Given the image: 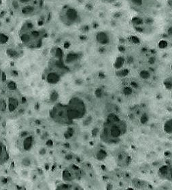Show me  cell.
<instances>
[{
	"mask_svg": "<svg viewBox=\"0 0 172 190\" xmlns=\"http://www.w3.org/2000/svg\"><path fill=\"white\" fill-rule=\"evenodd\" d=\"M6 42V37L4 35H0V44H4Z\"/></svg>",
	"mask_w": 172,
	"mask_h": 190,
	"instance_id": "16",
	"label": "cell"
},
{
	"mask_svg": "<svg viewBox=\"0 0 172 190\" xmlns=\"http://www.w3.org/2000/svg\"><path fill=\"white\" fill-rule=\"evenodd\" d=\"M51 116L56 122L61 124H70L72 122L69 116L66 105L59 104L54 106L51 111Z\"/></svg>",
	"mask_w": 172,
	"mask_h": 190,
	"instance_id": "5",
	"label": "cell"
},
{
	"mask_svg": "<svg viewBox=\"0 0 172 190\" xmlns=\"http://www.w3.org/2000/svg\"><path fill=\"white\" fill-rule=\"evenodd\" d=\"M49 81L50 82H52V83H54L58 81V79H57V76L54 74H50L49 75Z\"/></svg>",
	"mask_w": 172,
	"mask_h": 190,
	"instance_id": "14",
	"label": "cell"
},
{
	"mask_svg": "<svg viewBox=\"0 0 172 190\" xmlns=\"http://www.w3.org/2000/svg\"><path fill=\"white\" fill-rule=\"evenodd\" d=\"M160 173L163 177L164 178L167 177V178H169V176L171 177V170L170 168H169L168 167H163L161 169H160Z\"/></svg>",
	"mask_w": 172,
	"mask_h": 190,
	"instance_id": "11",
	"label": "cell"
},
{
	"mask_svg": "<svg viewBox=\"0 0 172 190\" xmlns=\"http://www.w3.org/2000/svg\"><path fill=\"white\" fill-rule=\"evenodd\" d=\"M42 33L38 29L28 23L21 29L20 38L21 42L27 47H38L42 43Z\"/></svg>",
	"mask_w": 172,
	"mask_h": 190,
	"instance_id": "2",
	"label": "cell"
},
{
	"mask_svg": "<svg viewBox=\"0 0 172 190\" xmlns=\"http://www.w3.org/2000/svg\"><path fill=\"white\" fill-rule=\"evenodd\" d=\"M106 1H109V0H106Z\"/></svg>",
	"mask_w": 172,
	"mask_h": 190,
	"instance_id": "18",
	"label": "cell"
},
{
	"mask_svg": "<svg viewBox=\"0 0 172 190\" xmlns=\"http://www.w3.org/2000/svg\"><path fill=\"white\" fill-rule=\"evenodd\" d=\"M7 104H8V111L13 113L17 111L20 105V98L17 94V90H9L6 93Z\"/></svg>",
	"mask_w": 172,
	"mask_h": 190,
	"instance_id": "6",
	"label": "cell"
},
{
	"mask_svg": "<svg viewBox=\"0 0 172 190\" xmlns=\"http://www.w3.org/2000/svg\"><path fill=\"white\" fill-rule=\"evenodd\" d=\"M125 126L126 125L120 120L113 119L109 121L103 130L104 136L102 138H104L105 142L108 143L114 142V140L117 139L125 133Z\"/></svg>",
	"mask_w": 172,
	"mask_h": 190,
	"instance_id": "3",
	"label": "cell"
},
{
	"mask_svg": "<svg viewBox=\"0 0 172 190\" xmlns=\"http://www.w3.org/2000/svg\"><path fill=\"white\" fill-rule=\"evenodd\" d=\"M8 111L6 93L0 94V114H5Z\"/></svg>",
	"mask_w": 172,
	"mask_h": 190,
	"instance_id": "7",
	"label": "cell"
},
{
	"mask_svg": "<svg viewBox=\"0 0 172 190\" xmlns=\"http://www.w3.org/2000/svg\"><path fill=\"white\" fill-rule=\"evenodd\" d=\"M66 106H67L69 116L72 121L83 117L85 115L86 112V105L84 102L78 98H72Z\"/></svg>",
	"mask_w": 172,
	"mask_h": 190,
	"instance_id": "4",
	"label": "cell"
},
{
	"mask_svg": "<svg viewBox=\"0 0 172 190\" xmlns=\"http://www.w3.org/2000/svg\"><path fill=\"white\" fill-rule=\"evenodd\" d=\"M32 143H33V140L31 136L28 137V138L25 139L23 141V148L25 150H29V149H31L32 146Z\"/></svg>",
	"mask_w": 172,
	"mask_h": 190,
	"instance_id": "12",
	"label": "cell"
},
{
	"mask_svg": "<svg viewBox=\"0 0 172 190\" xmlns=\"http://www.w3.org/2000/svg\"><path fill=\"white\" fill-rule=\"evenodd\" d=\"M0 115H1V114H0ZM0 120H1V116H0Z\"/></svg>",
	"mask_w": 172,
	"mask_h": 190,
	"instance_id": "17",
	"label": "cell"
},
{
	"mask_svg": "<svg viewBox=\"0 0 172 190\" xmlns=\"http://www.w3.org/2000/svg\"><path fill=\"white\" fill-rule=\"evenodd\" d=\"M165 130L167 133H171V120H168L165 124Z\"/></svg>",
	"mask_w": 172,
	"mask_h": 190,
	"instance_id": "13",
	"label": "cell"
},
{
	"mask_svg": "<svg viewBox=\"0 0 172 190\" xmlns=\"http://www.w3.org/2000/svg\"><path fill=\"white\" fill-rule=\"evenodd\" d=\"M43 0H6V6L12 15L30 18L38 15L43 8Z\"/></svg>",
	"mask_w": 172,
	"mask_h": 190,
	"instance_id": "1",
	"label": "cell"
},
{
	"mask_svg": "<svg viewBox=\"0 0 172 190\" xmlns=\"http://www.w3.org/2000/svg\"><path fill=\"white\" fill-rule=\"evenodd\" d=\"M8 159V154L6 146L0 143V165L4 164Z\"/></svg>",
	"mask_w": 172,
	"mask_h": 190,
	"instance_id": "8",
	"label": "cell"
},
{
	"mask_svg": "<svg viewBox=\"0 0 172 190\" xmlns=\"http://www.w3.org/2000/svg\"><path fill=\"white\" fill-rule=\"evenodd\" d=\"M131 1L135 6H141L142 4V0H131Z\"/></svg>",
	"mask_w": 172,
	"mask_h": 190,
	"instance_id": "15",
	"label": "cell"
},
{
	"mask_svg": "<svg viewBox=\"0 0 172 190\" xmlns=\"http://www.w3.org/2000/svg\"><path fill=\"white\" fill-rule=\"evenodd\" d=\"M78 18L77 12L73 9H70L66 12V20L67 23H74Z\"/></svg>",
	"mask_w": 172,
	"mask_h": 190,
	"instance_id": "9",
	"label": "cell"
},
{
	"mask_svg": "<svg viewBox=\"0 0 172 190\" xmlns=\"http://www.w3.org/2000/svg\"><path fill=\"white\" fill-rule=\"evenodd\" d=\"M97 40L99 42L102 43V44H106V43L108 42V36L106 33H104V32H102V33H99L97 34Z\"/></svg>",
	"mask_w": 172,
	"mask_h": 190,
	"instance_id": "10",
	"label": "cell"
}]
</instances>
